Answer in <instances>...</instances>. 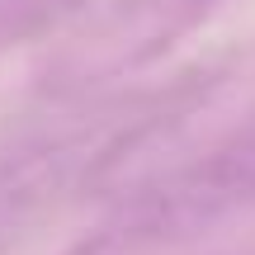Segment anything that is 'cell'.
<instances>
[]
</instances>
